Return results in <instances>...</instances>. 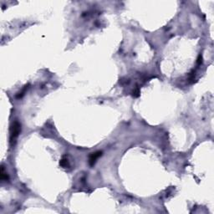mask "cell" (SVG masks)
<instances>
[{
	"label": "cell",
	"instance_id": "7a4b0ae2",
	"mask_svg": "<svg viewBox=\"0 0 214 214\" xmlns=\"http://www.w3.org/2000/svg\"><path fill=\"white\" fill-rule=\"evenodd\" d=\"M101 156V151H96L94 153H91V155L90 156L89 158V162L90 166H93L95 162V161L100 157Z\"/></svg>",
	"mask_w": 214,
	"mask_h": 214
},
{
	"label": "cell",
	"instance_id": "3957f363",
	"mask_svg": "<svg viewBox=\"0 0 214 214\" xmlns=\"http://www.w3.org/2000/svg\"><path fill=\"white\" fill-rule=\"evenodd\" d=\"M59 164H60V166H63V167H64V168H66L67 166H69L68 159L65 157H63L62 159H61V161H60Z\"/></svg>",
	"mask_w": 214,
	"mask_h": 214
},
{
	"label": "cell",
	"instance_id": "6da1fadb",
	"mask_svg": "<svg viewBox=\"0 0 214 214\" xmlns=\"http://www.w3.org/2000/svg\"><path fill=\"white\" fill-rule=\"evenodd\" d=\"M21 131V126L18 121H15L13 123V126H12V130H11V135H10V142L13 145V142L16 141L17 137L19 136Z\"/></svg>",
	"mask_w": 214,
	"mask_h": 214
}]
</instances>
